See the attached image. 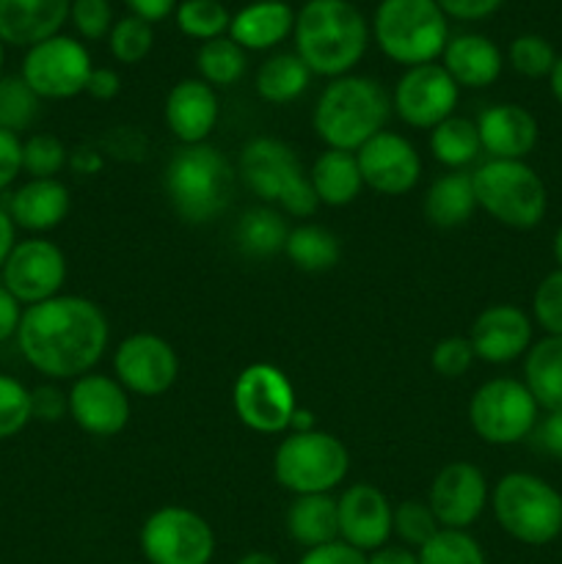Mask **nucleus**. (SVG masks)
<instances>
[{
	"label": "nucleus",
	"instance_id": "19",
	"mask_svg": "<svg viewBox=\"0 0 562 564\" xmlns=\"http://www.w3.org/2000/svg\"><path fill=\"white\" fill-rule=\"evenodd\" d=\"M69 416L83 433L114 438L130 424V397L125 386L108 375H83L66 391Z\"/></svg>",
	"mask_w": 562,
	"mask_h": 564
},
{
	"label": "nucleus",
	"instance_id": "50",
	"mask_svg": "<svg viewBox=\"0 0 562 564\" xmlns=\"http://www.w3.org/2000/svg\"><path fill=\"white\" fill-rule=\"evenodd\" d=\"M532 435L534 446H538L543 455L562 463V411H549L543 419H538Z\"/></svg>",
	"mask_w": 562,
	"mask_h": 564
},
{
	"label": "nucleus",
	"instance_id": "29",
	"mask_svg": "<svg viewBox=\"0 0 562 564\" xmlns=\"http://www.w3.org/2000/svg\"><path fill=\"white\" fill-rule=\"evenodd\" d=\"M424 218L435 229H457L468 224L477 209V196H474L472 174L466 171H450L439 176L424 193Z\"/></svg>",
	"mask_w": 562,
	"mask_h": 564
},
{
	"label": "nucleus",
	"instance_id": "55",
	"mask_svg": "<svg viewBox=\"0 0 562 564\" xmlns=\"http://www.w3.org/2000/svg\"><path fill=\"white\" fill-rule=\"evenodd\" d=\"M125 3L132 14L147 20L149 25H152V22L165 20L171 11H176V0H125Z\"/></svg>",
	"mask_w": 562,
	"mask_h": 564
},
{
	"label": "nucleus",
	"instance_id": "7",
	"mask_svg": "<svg viewBox=\"0 0 562 564\" xmlns=\"http://www.w3.org/2000/svg\"><path fill=\"white\" fill-rule=\"evenodd\" d=\"M496 523L523 545H549L562 534V494L545 479L510 471L490 490Z\"/></svg>",
	"mask_w": 562,
	"mask_h": 564
},
{
	"label": "nucleus",
	"instance_id": "23",
	"mask_svg": "<svg viewBox=\"0 0 562 564\" xmlns=\"http://www.w3.org/2000/svg\"><path fill=\"white\" fill-rule=\"evenodd\" d=\"M479 143L490 160H523L538 147V121L512 102L490 105L477 119Z\"/></svg>",
	"mask_w": 562,
	"mask_h": 564
},
{
	"label": "nucleus",
	"instance_id": "27",
	"mask_svg": "<svg viewBox=\"0 0 562 564\" xmlns=\"http://www.w3.org/2000/svg\"><path fill=\"white\" fill-rule=\"evenodd\" d=\"M295 28V11L284 0H253L229 22V39L242 50H273Z\"/></svg>",
	"mask_w": 562,
	"mask_h": 564
},
{
	"label": "nucleus",
	"instance_id": "32",
	"mask_svg": "<svg viewBox=\"0 0 562 564\" xmlns=\"http://www.w3.org/2000/svg\"><path fill=\"white\" fill-rule=\"evenodd\" d=\"M287 237H290V226L273 207L248 209L237 220L235 229L237 248L251 259H273L275 253L284 251Z\"/></svg>",
	"mask_w": 562,
	"mask_h": 564
},
{
	"label": "nucleus",
	"instance_id": "10",
	"mask_svg": "<svg viewBox=\"0 0 562 564\" xmlns=\"http://www.w3.org/2000/svg\"><path fill=\"white\" fill-rule=\"evenodd\" d=\"M540 419V408L523 380H485L468 402V424L490 446H512L529 438Z\"/></svg>",
	"mask_w": 562,
	"mask_h": 564
},
{
	"label": "nucleus",
	"instance_id": "11",
	"mask_svg": "<svg viewBox=\"0 0 562 564\" xmlns=\"http://www.w3.org/2000/svg\"><path fill=\"white\" fill-rule=\"evenodd\" d=\"M141 554L149 564H209L215 556V532L198 512L169 505L143 521Z\"/></svg>",
	"mask_w": 562,
	"mask_h": 564
},
{
	"label": "nucleus",
	"instance_id": "20",
	"mask_svg": "<svg viewBox=\"0 0 562 564\" xmlns=\"http://www.w3.org/2000/svg\"><path fill=\"white\" fill-rule=\"evenodd\" d=\"M339 512V540L361 554L383 549L395 532V510L380 488L369 482L350 485L336 499Z\"/></svg>",
	"mask_w": 562,
	"mask_h": 564
},
{
	"label": "nucleus",
	"instance_id": "26",
	"mask_svg": "<svg viewBox=\"0 0 562 564\" xmlns=\"http://www.w3.org/2000/svg\"><path fill=\"white\" fill-rule=\"evenodd\" d=\"M444 69L457 88H488L501 75V50L479 33H461L450 39L441 53Z\"/></svg>",
	"mask_w": 562,
	"mask_h": 564
},
{
	"label": "nucleus",
	"instance_id": "47",
	"mask_svg": "<svg viewBox=\"0 0 562 564\" xmlns=\"http://www.w3.org/2000/svg\"><path fill=\"white\" fill-rule=\"evenodd\" d=\"M69 20L83 39L99 42L114 28V9L108 0H72Z\"/></svg>",
	"mask_w": 562,
	"mask_h": 564
},
{
	"label": "nucleus",
	"instance_id": "5",
	"mask_svg": "<svg viewBox=\"0 0 562 564\" xmlns=\"http://www.w3.org/2000/svg\"><path fill=\"white\" fill-rule=\"evenodd\" d=\"M380 53L406 69L433 64L450 42V22L435 0H380L372 17Z\"/></svg>",
	"mask_w": 562,
	"mask_h": 564
},
{
	"label": "nucleus",
	"instance_id": "16",
	"mask_svg": "<svg viewBox=\"0 0 562 564\" xmlns=\"http://www.w3.org/2000/svg\"><path fill=\"white\" fill-rule=\"evenodd\" d=\"M114 372L127 394L163 397L180 378V358L163 336L143 330L116 347Z\"/></svg>",
	"mask_w": 562,
	"mask_h": 564
},
{
	"label": "nucleus",
	"instance_id": "48",
	"mask_svg": "<svg viewBox=\"0 0 562 564\" xmlns=\"http://www.w3.org/2000/svg\"><path fill=\"white\" fill-rule=\"evenodd\" d=\"M31 408H33V419L39 422H58L64 413H69V397L53 383H44L31 389Z\"/></svg>",
	"mask_w": 562,
	"mask_h": 564
},
{
	"label": "nucleus",
	"instance_id": "42",
	"mask_svg": "<svg viewBox=\"0 0 562 564\" xmlns=\"http://www.w3.org/2000/svg\"><path fill=\"white\" fill-rule=\"evenodd\" d=\"M31 422V389L14 375L0 372V441L20 435Z\"/></svg>",
	"mask_w": 562,
	"mask_h": 564
},
{
	"label": "nucleus",
	"instance_id": "33",
	"mask_svg": "<svg viewBox=\"0 0 562 564\" xmlns=\"http://www.w3.org/2000/svg\"><path fill=\"white\" fill-rule=\"evenodd\" d=\"M312 83V69L298 58V53H275L259 66L257 94L270 105L295 102Z\"/></svg>",
	"mask_w": 562,
	"mask_h": 564
},
{
	"label": "nucleus",
	"instance_id": "4",
	"mask_svg": "<svg viewBox=\"0 0 562 564\" xmlns=\"http://www.w3.org/2000/svg\"><path fill=\"white\" fill-rule=\"evenodd\" d=\"M235 165L209 143L180 147L163 171L171 209L191 226L220 218L235 198Z\"/></svg>",
	"mask_w": 562,
	"mask_h": 564
},
{
	"label": "nucleus",
	"instance_id": "2",
	"mask_svg": "<svg viewBox=\"0 0 562 564\" xmlns=\"http://www.w3.org/2000/svg\"><path fill=\"white\" fill-rule=\"evenodd\" d=\"M295 53L312 75L342 77L364 58L369 25L350 0H306L295 14Z\"/></svg>",
	"mask_w": 562,
	"mask_h": 564
},
{
	"label": "nucleus",
	"instance_id": "14",
	"mask_svg": "<svg viewBox=\"0 0 562 564\" xmlns=\"http://www.w3.org/2000/svg\"><path fill=\"white\" fill-rule=\"evenodd\" d=\"M66 281V253L47 237L17 240L0 268V284L22 303L36 306L61 295Z\"/></svg>",
	"mask_w": 562,
	"mask_h": 564
},
{
	"label": "nucleus",
	"instance_id": "18",
	"mask_svg": "<svg viewBox=\"0 0 562 564\" xmlns=\"http://www.w3.org/2000/svg\"><path fill=\"white\" fill-rule=\"evenodd\" d=\"M356 160L364 187L380 196H406L422 176V158L417 147L400 132H378L358 149Z\"/></svg>",
	"mask_w": 562,
	"mask_h": 564
},
{
	"label": "nucleus",
	"instance_id": "30",
	"mask_svg": "<svg viewBox=\"0 0 562 564\" xmlns=\"http://www.w3.org/2000/svg\"><path fill=\"white\" fill-rule=\"evenodd\" d=\"M309 182L314 187V196L325 207H347L364 191L361 171L353 152L339 149H325L309 171Z\"/></svg>",
	"mask_w": 562,
	"mask_h": 564
},
{
	"label": "nucleus",
	"instance_id": "13",
	"mask_svg": "<svg viewBox=\"0 0 562 564\" xmlns=\"http://www.w3.org/2000/svg\"><path fill=\"white\" fill-rule=\"evenodd\" d=\"M91 69L88 50L77 39L58 33L28 47L20 77L39 99H72L86 91Z\"/></svg>",
	"mask_w": 562,
	"mask_h": 564
},
{
	"label": "nucleus",
	"instance_id": "35",
	"mask_svg": "<svg viewBox=\"0 0 562 564\" xmlns=\"http://www.w3.org/2000/svg\"><path fill=\"white\" fill-rule=\"evenodd\" d=\"M430 152L441 165L452 171H461L472 165L483 152L479 143L477 121L463 119V116H450L439 127L430 130Z\"/></svg>",
	"mask_w": 562,
	"mask_h": 564
},
{
	"label": "nucleus",
	"instance_id": "52",
	"mask_svg": "<svg viewBox=\"0 0 562 564\" xmlns=\"http://www.w3.org/2000/svg\"><path fill=\"white\" fill-rule=\"evenodd\" d=\"M441 6L446 17H455V20L474 22L485 20V17L496 14L501 9L505 0H435Z\"/></svg>",
	"mask_w": 562,
	"mask_h": 564
},
{
	"label": "nucleus",
	"instance_id": "24",
	"mask_svg": "<svg viewBox=\"0 0 562 564\" xmlns=\"http://www.w3.org/2000/svg\"><path fill=\"white\" fill-rule=\"evenodd\" d=\"M69 207V187L61 180H28L17 191H11L6 213L14 220L17 229L42 237L44 231H53L55 226L64 224Z\"/></svg>",
	"mask_w": 562,
	"mask_h": 564
},
{
	"label": "nucleus",
	"instance_id": "22",
	"mask_svg": "<svg viewBox=\"0 0 562 564\" xmlns=\"http://www.w3.org/2000/svg\"><path fill=\"white\" fill-rule=\"evenodd\" d=\"M218 110L215 88L207 86L202 77H185L165 97L163 119L182 147H193V143H207L218 121Z\"/></svg>",
	"mask_w": 562,
	"mask_h": 564
},
{
	"label": "nucleus",
	"instance_id": "43",
	"mask_svg": "<svg viewBox=\"0 0 562 564\" xmlns=\"http://www.w3.org/2000/svg\"><path fill=\"white\" fill-rule=\"evenodd\" d=\"M507 58H510V66L518 75L529 77V80H540V77L551 75L560 55L554 53L549 39L538 36V33H523V36H516L510 42Z\"/></svg>",
	"mask_w": 562,
	"mask_h": 564
},
{
	"label": "nucleus",
	"instance_id": "37",
	"mask_svg": "<svg viewBox=\"0 0 562 564\" xmlns=\"http://www.w3.org/2000/svg\"><path fill=\"white\" fill-rule=\"evenodd\" d=\"M39 108L42 99L20 75H0V130L20 135L39 119Z\"/></svg>",
	"mask_w": 562,
	"mask_h": 564
},
{
	"label": "nucleus",
	"instance_id": "41",
	"mask_svg": "<svg viewBox=\"0 0 562 564\" xmlns=\"http://www.w3.org/2000/svg\"><path fill=\"white\" fill-rule=\"evenodd\" d=\"M108 44L110 53H114V58L119 61V64H141V61L152 53L154 31L147 20H141V17H121V20L114 22V28H110Z\"/></svg>",
	"mask_w": 562,
	"mask_h": 564
},
{
	"label": "nucleus",
	"instance_id": "39",
	"mask_svg": "<svg viewBox=\"0 0 562 564\" xmlns=\"http://www.w3.org/2000/svg\"><path fill=\"white\" fill-rule=\"evenodd\" d=\"M419 564H488L477 540L461 529H439L430 543L417 551Z\"/></svg>",
	"mask_w": 562,
	"mask_h": 564
},
{
	"label": "nucleus",
	"instance_id": "46",
	"mask_svg": "<svg viewBox=\"0 0 562 564\" xmlns=\"http://www.w3.org/2000/svg\"><path fill=\"white\" fill-rule=\"evenodd\" d=\"M477 361L474 347L468 336H446L430 352V367L441 375V378H463Z\"/></svg>",
	"mask_w": 562,
	"mask_h": 564
},
{
	"label": "nucleus",
	"instance_id": "21",
	"mask_svg": "<svg viewBox=\"0 0 562 564\" xmlns=\"http://www.w3.org/2000/svg\"><path fill=\"white\" fill-rule=\"evenodd\" d=\"M468 341L485 364H510L532 347V319L512 303H494L474 317Z\"/></svg>",
	"mask_w": 562,
	"mask_h": 564
},
{
	"label": "nucleus",
	"instance_id": "34",
	"mask_svg": "<svg viewBox=\"0 0 562 564\" xmlns=\"http://www.w3.org/2000/svg\"><path fill=\"white\" fill-rule=\"evenodd\" d=\"M284 253L303 273H325V270L336 268L342 257V246L334 231L325 229V226L303 224L290 229Z\"/></svg>",
	"mask_w": 562,
	"mask_h": 564
},
{
	"label": "nucleus",
	"instance_id": "57",
	"mask_svg": "<svg viewBox=\"0 0 562 564\" xmlns=\"http://www.w3.org/2000/svg\"><path fill=\"white\" fill-rule=\"evenodd\" d=\"M17 242V226L14 220L9 218V213H6V207H0V268H3L6 257L11 253V248H14Z\"/></svg>",
	"mask_w": 562,
	"mask_h": 564
},
{
	"label": "nucleus",
	"instance_id": "62",
	"mask_svg": "<svg viewBox=\"0 0 562 564\" xmlns=\"http://www.w3.org/2000/svg\"><path fill=\"white\" fill-rule=\"evenodd\" d=\"M3 47H6V44H3V39H0V75H3V58H6Z\"/></svg>",
	"mask_w": 562,
	"mask_h": 564
},
{
	"label": "nucleus",
	"instance_id": "3",
	"mask_svg": "<svg viewBox=\"0 0 562 564\" xmlns=\"http://www.w3.org/2000/svg\"><path fill=\"white\" fill-rule=\"evenodd\" d=\"M391 97L375 77L342 75L325 86L312 113V127L328 149L356 154L386 130Z\"/></svg>",
	"mask_w": 562,
	"mask_h": 564
},
{
	"label": "nucleus",
	"instance_id": "61",
	"mask_svg": "<svg viewBox=\"0 0 562 564\" xmlns=\"http://www.w3.org/2000/svg\"><path fill=\"white\" fill-rule=\"evenodd\" d=\"M554 259H556V264H560V270H562V224H560V229H556V235H554Z\"/></svg>",
	"mask_w": 562,
	"mask_h": 564
},
{
	"label": "nucleus",
	"instance_id": "12",
	"mask_svg": "<svg viewBox=\"0 0 562 564\" xmlns=\"http://www.w3.org/2000/svg\"><path fill=\"white\" fill-rule=\"evenodd\" d=\"M231 405L248 430L262 435H279L290 430L295 416V389L275 364H248L235 380Z\"/></svg>",
	"mask_w": 562,
	"mask_h": 564
},
{
	"label": "nucleus",
	"instance_id": "56",
	"mask_svg": "<svg viewBox=\"0 0 562 564\" xmlns=\"http://www.w3.org/2000/svg\"><path fill=\"white\" fill-rule=\"evenodd\" d=\"M367 564H419L417 551H411L408 545H389L386 543L383 549L372 551L367 556Z\"/></svg>",
	"mask_w": 562,
	"mask_h": 564
},
{
	"label": "nucleus",
	"instance_id": "58",
	"mask_svg": "<svg viewBox=\"0 0 562 564\" xmlns=\"http://www.w3.org/2000/svg\"><path fill=\"white\" fill-rule=\"evenodd\" d=\"M99 165H102V158L94 149H77L75 158H72V169H83V174H97Z\"/></svg>",
	"mask_w": 562,
	"mask_h": 564
},
{
	"label": "nucleus",
	"instance_id": "44",
	"mask_svg": "<svg viewBox=\"0 0 562 564\" xmlns=\"http://www.w3.org/2000/svg\"><path fill=\"white\" fill-rule=\"evenodd\" d=\"M439 521H435L433 510H430L428 501H417V499H408L400 501L395 507V532L408 549H422L424 543L435 538L439 532Z\"/></svg>",
	"mask_w": 562,
	"mask_h": 564
},
{
	"label": "nucleus",
	"instance_id": "31",
	"mask_svg": "<svg viewBox=\"0 0 562 564\" xmlns=\"http://www.w3.org/2000/svg\"><path fill=\"white\" fill-rule=\"evenodd\" d=\"M523 386L540 411H562V336L534 341L523 358Z\"/></svg>",
	"mask_w": 562,
	"mask_h": 564
},
{
	"label": "nucleus",
	"instance_id": "9",
	"mask_svg": "<svg viewBox=\"0 0 562 564\" xmlns=\"http://www.w3.org/2000/svg\"><path fill=\"white\" fill-rule=\"evenodd\" d=\"M347 471L350 452L331 433H287L275 446L273 477L281 488L295 496L331 494L345 482Z\"/></svg>",
	"mask_w": 562,
	"mask_h": 564
},
{
	"label": "nucleus",
	"instance_id": "54",
	"mask_svg": "<svg viewBox=\"0 0 562 564\" xmlns=\"http://www.w3.org/2000/svg\"><path fill=\"white\" fill-rule=\"evenodd\" d=\"M22 303L0 284V345L9 339H14L17 328H20V319H22Z\"/></svg>",
	"mask_w": 562,
	"mask_h": 564
},
{
	"label": "nucleus",
	"instance_id": "8",
	"mask_svg": "<svg viewBox=\"0 0 562 564\" xmlns=\"http://www.w3.org/2000/svg\"><path fill=\"white\" fill-rule=\"evenodd\" d=\"M477 207L507 229H534L549 209V191L523 160H485L472 171Z\"/></svg>",
	"mask_w": 562,
	"mask_h": 564
},
{
	"label": "nucleus",
	"instance_id": "6",
	"mask_svg": "<svg viewBox=\"0 0 562 564\" xmlns=\"http://www.w3.org/2000/svg\"><path fill=\"white\" fill-rule=\"evenodd\" d=\"M237 171L253 196L268 204H279L287 215L309 218L317 213L320 202L314 187L290 143L270 135L251 138L242 147Z\"/></svg>",
	"mask_w": 562,
	"mask_h": 564
},
{
	"label": "nucleus",
	"instance_id": "17",
	"mask_svg": "<svg viewBox=\"0 0 562 564\" xmlns=\"http://www.w3.org/2000/svg\"><path fill=\"white\" fill-rule=\"evenodd\" d=\"M428 505L441 529L466 532L490 505L488 479L468 460L446 463L428 490Z\"/></svg>",
	"mask_w": 562,
	"mask_h": 564
},
{
	"label": "nucleus",
	"instance_id": "53",
	"mask_svg": "<svg viewBox=\"0 0 562 564\" xmlns=\"http://www.w3.org/2000/svg\"><path fill=\"white\" fill-rule=\"evenodd\" d=\"M119 91H121L119 72L110 69V66H99V69L94 66L91 77H88V86H86L88 97L99 99V102H108V99H114Z\"/></svg>",
	"mask_w": 562,
	"mask_h": 564
},
{
	"label": "nucleus",
	"instance_id": "28",
	"mask_svg": "<svg viewBox=\"0 0 562 564\" xmlns=\"http://www.w3.org/2000/svg\"><path fill=\"white\" fill-rule=\"evenodd\" d=\"M287 532L292 543L312 551L339 540V512L331 494L295 496L287 510Z\"/></svg>",
	"mask_w": 562,
	"mask_h": 564
},
{
	"label": "nucleus",
	"instance_id": "40",
	"mask_svg": "<svg viewBox=\"0 0 562 564\" xmlns=\"http://www.w3.org/2000/svg\"><path fill=\"white\" fill-rule=\"evenodd\" d=\"M66 163L69 154L61 138L50 132H33L22 141V174H28V180H58Z\"/></svg>",
	"mask_w": 562,
	"mask_h": 564
},
{
	"label": "nucleus",
	"instance_id": "49",
	"mask_svg": "<svg viewBox=\"0 0 562 564\" xmlns=\"http://www.w3.org/2000/svg\"><path fill=\"white\" fill-rule=\"evenodd\" d=\"M22 174V138L0 130V193L9 191Z\"/></svg>",
	"mask_w": 562,
	"mask_h": 564
},
{
	"label": "nucleus",
	"instance_id": "38",
	"mask_svg": "<svg viewBox=\"0 0 562 564\" xmlns=\"http://www.w3.org/2000/svg\"><path fill=\"white\" fill-rule=\"evenodd\" d=\"M174 14L180 31L198 42H213L229 33L231 14L220 0H182Z\"/></svg>",
	"mask_w": 562,
	"mask_h": 564
},
{
	"label": "nucleus",
	"instance_id": "51",
	"mask_svg": "<svg viewBox=\"0 0 562 564\" xmlns=\"http://www.w3.org/2000/svg\"><path fill=\"white\" fill-rule=\"evenodd\" d=\"M298 564H367V554H361V551L350 549L347 543L336 540V543L306 551Z\"/></svg>",
	"mask_w": 562,
	"mask_h": 564
},
{
	"label": "nucleus",
	"instance_id": "60",
	"mask_svg": "<svg viewBox=\"0 0 562 564\" xmlns=\"http://www.w3.org/2000/svg\"><path fill=\"white\" fill-rule=\"evenodd\" d=\"M237 564H279L273 554H268V551H251V554L242 556Z\"/></svg>",
	"mask_w": 562,
	"mask_h": 564
},
{
	"label": "nucleus",
	"instance_id": "1",
	"mask_svg": "<svg viewBox=\"0 0 562 564\" xmlns=\"http://www.w3.org/2000/svg\"><path fill=\"white\" fill-rule=\"evenodd\" d=\"M17 350L31 369L50 380H77L108 350V317L80 295H55L25 306L17 328Z\"/></svg>",
	"mask_w": 562,
	"mask_h": 564
},
{
	"label": "nucleus",
	"instance_id": "59",
	"mask_svg": "<svg viewBox=\"0 0 562 564\" xmlns=\"http://www.w3.org/2000/svg\"><path fill=\"white\" fill-rule=\"evenodd\" d=\"M549 86H551V94H554L556 102L562 105V55H560V58H556L554 69H551V75H549Z\"/></svg>",
	"mask_w": 562,
	"mask_h": 564
},
{
	"label": "nucleus",
	"instance_id": "15",
	"mask_svg": "<svg viewBox=\"0 0 562 564\" xmlns=\"http://www.w3.org/2000/svg\"><path fill=\"white\" fill-rule=\"evenodd\" d=\"M457 99H461L457 83L444 66L433 61V64L411 66L402 72L391 94V108L408 127L433 130L444 119L455 116Z\"/></svg>",
	"mask_w": 562,
	"mask_h": 564
},
{
	"label": "nucleus",
	"instance_id": "36",
	"mask_svg": "<svg viewBox=\"0 0 562 564\" xmlns=\"http://www.w3.org/2000/svg\"><path fill=\"white\" fill-rule=\"evenodd\" d=\"M196 66L198 75L207 86L213 88H229L246 75V50L237 42H231L229 36L213 39V42H204L196 53Z\"/></svg>",
	"mask_w": 562,
	"mask_h": 564
},
{
	"label": "nucleus",
	"instance_id": "25",
	"mask_svg": "<svg viewBox=\"0 0 562 564\" xmlns=\"http://www.w3.org/2000/svg\"><path fill=\"white\" fill-rule=\"evenodd\" d=\"M72 0H0V39L11 47H33L58 36Z\"/></svg>",
	"mask_w": 562,
	"mask_h": 564
},
{
	"label": "nucleus",
	"instance_id": "45",
	"mask_svg": "<svg viewBox=\"0 0 562 564\" xmlns=\"http://www.w3.org/2000/svg\"><path fill=\"white\" fill-rule=\"evenodd\" d=\"M534 323L545 330V336H562V270L545 275L532 295Z\"/></svg>",
	"mask_w": 562,
	"mask_h": 564
}]
</instances>
